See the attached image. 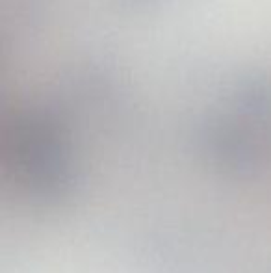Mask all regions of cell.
Wrapping results in <instances>:
<instances>
[{"label": "cell", "instance_id": "6da1fadb", "mask_svg": "<svg viewBox=\"0 0 271 273\" xmlns=\"http://www.w3.org/2000/svg\"><path fill=\"white\" fill-rule=\"evenodd\" d=\"M43 142H47V140H43ZM49 143H54V142H49ZM58 145H67V143H58ZM71 147H80V145H71ZM82 149H91V147H82ZM93 151H102V149H93ZM104 152H112V151H104ZM114 154H121V152H114ZM123 156H130V154H123ZM134 158H141V156H134ZM143 160H151V158H143ZM154 162H162V160H154ZM162 164H169V162H162ZM171 166H178V164H171ZM182 167H187V166H182Z\"/></svg>", "mask_w": 271, "mask_h": 273}, {"label": "cell", "instance_id": "7a4b0ae2", "mask_svg": "<svg viewBox=\"0 0 271 273\" xmlns=\"http://www.w3.org/2000/svg\"><path fill=\"white\" fill-rule=\"evenodd\" d=\"M47 140H50V138H47ZM50 142H54V140H50ZM56 143H61V142H56ZM67 145H74V143H67ZM80 147H88V145H80ZM91 149H99V147H91ZM102 151H108V149H102ZM112 152H117V151H112ZM121 154H127V152H121ZM130 156H136V154H130ZM141 158H147V156H141ZM151 160H156V158H151ZM162 162H168V160H162ZM169 164H175V162H169ZM178 166H184V164H178Z\"/></svg>", "mask_w": 271, "mask_h": 273}]
</instances>
